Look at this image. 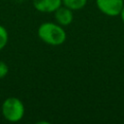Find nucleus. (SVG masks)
I'll list each match as a JSON object with an SVG mask.
<instances>
[{
  "instance_id": "nucleus-2",
  "label": "nucleus",
  "mask_w": 124,
  "mask_h": 124,
  "mask_svg": "<svg viewBox=\"0 0 124 124\" xmlns=\"http://www.w3.org/2000/svg\"><path fill=\"white\" fill-rule=\"evenodd\" d=\"M3 117L12 123L20 121L25 113V108L22 101L16 97H9L4 100L1 106Z\"/></svg>"
},
{
  "instance_id": "nucleus-6",
  "label": "nucleus",
  "mask_w": 124,
  "mask_h": 124,
  "mask_svg": "<svg viewBox=\"0 0 124 124\" xmlns=\"http://www.w3.org/2000/svg\"><path fill=\"white\" fill-rule=\"evenodd\" d=\"M87 4V0H62V5L72 11H78L83 9Z\"/></svg>"
},
{
  "instance_id": "nucleus-5",
  "label": "nucleus",
  "mask_w": 124,
  "mask_h": 124,
  "mask_svg": "<svg viewBox=\"0 0 124 124\" xmlns=\"http://www.w3.org/2000/svg\"><path fill=\"white\" fill-rule=\"evenodd\" d=\"M62 5V0H33L34 8L41 13H54Z\"/></svg>"
},
{
  "instance_id": "nucleus-4",
  "label": "nucleus",
  "mask_w": 124,
  "mask_h": 124,
  "mask_svg": "<svg viewBox=\"0 0 124 124\" xmlns=\"http://www.w3.org/2000/svg\"><path fill=\"white\" fill-rule=\"evenodd\" d=\"M54 19H55V22L60 24L61 26L63 27L68 26L73 22V19H74L73 11L61 5L56 11H54Z\"/></svg>"
},
{
  "instance_id": "nucleus-3",
  "label": "nucleus",
  "mask_w": 124,
  "mask_h": 124,
  "mask_svg": "<svg viewBox=\"0 0 124 124\" xmlns=\"http://www.w3.org/2000/svg\"><path fill=\"white\" fill-rule=\"evenodd\" d=\"M124 0H96V6L101 13L108 16H119Z\"/></svg>"
},
{
  "instance_id": "nucleus-8",
  "label": "nucleus",
  "mask_w": 124,
  "mask_h": 124,
  "mask_svg": "<svg viewBox=\"0 0 124 124\" xmlns=\"http://www.w3.org/2000/svg\"><path fill=\"white\" fill-rule=\"evenodd\" d=\"M9 73V66L2 60H0V79L4 78Z\"/></svg>"
},
{
  "instance_id": "nucleus-7",
  "label": "nucleus",
  "mask_w": 124,
  "mask_h": 124,
  "mask_svg": "<svg viewBox=\"0 0 124 124\" xmlns=\"http://www.w3.org/2000/svg\"><path fill=\"white\" fill-rule=\"evenodd\" d=\"M8 41H9L8 31L3 25H0V50H2L7 46Z\"/></svg>"
},
{
  "instance_id": "nucleus-9",
  "label": "nucleus",
  "mask_w": 124,
  "mask_h": 124,
  "mask_svg": "<svg viewBox=\"0 0 124 124\" xmlns=\"http://www.w3.org/2000/svg\"><path fill=\"white\" fill-rule=\"evenodd\" d=\"M119 16H120V17H121L122 21L124 22V5H123V7H122V10H121V12H120Z\"/></svg>"
},
{
  "instance_id": "nucleus-1",
  "label": "nucleus",
  "mask_w": 124,
  "mask_h": 124,
  "mask_svg": "<svg viewBox=\"0 0 124 124\" xmlns=\"http://www.w3.org/2000/svg\"><path fill=\"white\" fill-rule=\"evenodd\" d=\"M38 37L45 44L57 46L65 43L67 34L64 27L56 22L46 21L38 27Z\"/></svg>"
}]
</instances>
